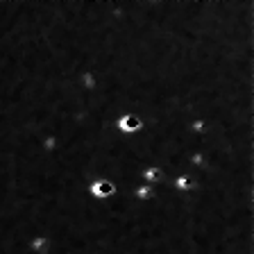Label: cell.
Returning a JSON list of instances; mask_svg holds the SVG:
<instances>
[{
  "instance_id": "cell-1",
  "label": "cell",
  "mask_w": 254,
  "mask_h": 254,
  "mask_svg": "<svg viewBox=\"0 0 254 254\" xmlns=\"http://www.w3.org/2000/svg\"><path fill=\"white\" fill-rule=\"evenodd\" d=\"M116 129H121L123 134H136L143 129V118L136 116V114H132V111H125V114L118 116Z\"/></svg>"
},
{
  "instance_id": "cell-2",
  "label": "cell",
  "mask_w": 254,
  "mask_h": 254,
  "mask_svg": "<svg viewBox=\"0 0 254 254\" xmlns=\"http://www.w3.org/2000/svg\"><path fill=\"white\" fill-rule=\"evenodd\" d=\"M89 193L95 200H109V197L116 193V184L111 180H95L93 184L89 186Z\"/></svg>"
},
{
  "instance_id": "cell-3",
  "label": "cell",
  "mask_w": 254,
  "mask_h": 254,
  "mask_svg": "<svg viewBox=\"0 0 254 254\" xmlns=\"http://www.w3.org/2000/svg\"><path fill=\"white\" fill-rule=\"evenodd\" d=\"M143 177H145L148 182L159 180V177H161V168H159V166H148V168L143 170Z\"/></svg>"
},
{
  "instance_id": "cell-4",
  "label": "cell",
  "mask_w": 254,
  "mask_h": 254,
  "mask_svg": "<svg viewBox=\"0 0 254 254\" xmlns=\"http://www.w3.org/2000/svg\"><path fill=\"white\" fill-rule=\"evenodd\" d=\"M136 197H138V202H148L150 197H152V189H150L148 184L141 186V189L136 190Z\"/></svg>"
}]
</instances>
